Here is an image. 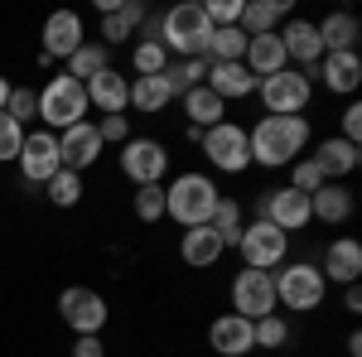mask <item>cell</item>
I'll return each mask as SVG.
<instances>
[{
	"mask_svg": "<svg viewBox=\"0 0 362 357\" xmlns=\"http://www.w3.org/2000/svg\"><path fill=\"white\" fill-rule=\"evenodd\" d=\"M251 165L261 169H290L309 150V121L305 116H261L247 131Z\"/></svg>",
	"mask_w": 362,
	"mask_h": 357,
	"instance_id": "6da1fadb",
	"label": "cell"
},
{
	"mask_svg": "<svg viewBox=\"0 0 362 357\" xmlns=\"http://www.w3.org/2000/svg\"><path fill=\"white\" fill-rule=\"evenodd\" d=\"M218 184L203 174V169H189L179 174L174 184H165V218H174L179 227H203L218 208Z\"/></svg>",
	"mask_w": 362,
	"mask_h": 357,
	"instance_id": "7a4b0ae2",
	"label": "cell"
},
{
	"mask_svg": "<svg viewBox=\"0 0 362 357\" xmlns=\"http://www.w3.org/2000/svg\"><path fill=\"white\" fill-rule=\"evenodd\" d=\"M208 15H203V5H174L160 15V25H155V39L169 49V58H203L208 54Z\"/></svg>",
	"mask_w": 362,
	"mask_h": 357,
	"instance_id": "3957f363",
	"label": "cell"
},
{
	"mask_svg": "<svg viewBox=\"0 0 362 357\" xmlns=\"http://www.w3.org/2000/svg\"><path fill=\"white\" fill-rule=\"evenodd\" d=\"M34 97H39V121H44V131H54V136H63L68 126L87 121V87L73 83L68 73L49 78Z\"/></svg>",
	"mask_w": 362,
	"mask_h": 357,
	"instance_id": "277c9868",
	"label": "cell"
},
{
	"mask_svg": "<svg viewBox=\"0 0 362 357\" xmlns=\"http://www.w3.org/2000/svg\"><path fill=\"white\" fill-rule=\"evenodd\" d=\"M276 280V309H295V314H309L329 300V280L314 261H290L285 271L271 275Z\"/></svg>",
	"mask_w": 362,
	"mask_h": 357,
	"instance_id": "5b68a950",
	"label": "cell"
},
{
	"mask_svg": "<svg viewBox=\"0 0 362 357\" xmlns=\"http://www.w3.org/2000/svg\"><path fill=\"white\" fill-rule=\"evenodd\" d=\"M256 92H261L266 116H300L309 107V97H314V73H305V68H280L271 78H261Z\"/></svg>",
	"mask_w": 362,
	"mask_h": 357,
	"instance_id": "8992f818",
	"label": "cell"
},
{
	"mask_svg": "<svg viewBox=\"0 0 362 357\" xmlns=\"http://www.w3.org/2000/svg\"><path fill=\"white\" fill-rule=\"evenodd\" d=\"M198 145H203V160H208L213 169H223V174H247V169H251L247 126H237V121H218V126H208Z\"/></svg>",
	"mask_w": 362,
	"mask_h": 357,
	"instance_id": "52a82bcc",
	"label": "cell"
},
{
	"mask_svg": "<svg viewBox=\"0 0 362 357\" xmlns=\"http://www.w3.org/2000/svg\"><path fill=\"white\" fill-rule=\"evenodd\" d=\"M121 174L131 179V184H165L169 174V150L160 145V140L150 136H131L126 145H121Z\"/></svg>",
	"mask_w": 362,
	"mask_h": 357,
	"instance_id": "ba28073f",
	"label": "cell"
},
{
	"mask_svg": "<svg viewBox=\"0 0 362 357\" xmlns=\"http://www.w3.org/2000/svg\"><path fill=\"white\" fill-rule=\"evenodd\" d=\"M237 251H242L247 271H271V266H280V261H285L290 237H285L280 227H271L266 218H256V222H247V227H242V242H237Z\"/></svg>",
	"mask_w": 362,
	"mask_h": 357,
	"instance_id": "9c48e42d",
	"label": "cell"
},
{
	"mask_svg": "<svg viewBox=\"0 0 362 357\" xmlns=\"http://www.w3.org/2000/svg\"><path fill=\"white\" fill-rule=\"evenodd\" d=\"M232 314H242V319H266V314H276V280L271 271H242L232 275Z\"/></svg>",
	"mask_w": 362,
	"mask_h": 357,
	"instance_id": "30bf717a",
	"label": "cell"
},
{
	"mask_svg": "<svg viewBox=\"0 0 362 357\" xmlns=\"http://www.w3.org/2000/svg\"><path fill=\"white\" fill-rule=\"evenodd\" d=\"M58 314H63V324L73 333H102L107 319H112L107 300H102L97 290H87V285H68V290L58 295Z\"/></svg>",
	"mask_w": 362,
	"mask_h": 357,
	"instance_id": "8fae6325",
	"label": "cell"
},
{
	"mask_svg": "<svg viewBox=\"0 0 362 357\" xmlns=\"http://www.w3.org/2000/svg\"><path fill=\"white\" fill-rule=\"evenodd\" d=\"M20 179L25 184H49L58 169H63V155H58V136L54 131H29L25 145H20Z\"/></svg>",
	"mask_w": 362,
	"mask_h": 357,
	"instance_id": "7c38bea8",
	"label": "cell"
},
{
	"mask_svg": "<svg viewBox=\"0 0 362 357\" xmlns=\"http://www.w3.org/2000/svg\"><path fill=\"white\" fill-rule=\"evenodd\" d=\"M256 218H266L271 227H280L285 237H290V232H305L309 222H314L309 193H295L290 184H285V189H271L266 198H261V213H256Z\"/></svg>",
	"mask_w": 362,
	"mask_h": 357,
	"instance_id": "4fadbf2b",
	"label": "cell"
},
{
	"mask_svg": "<svg viewBox=\"0 0 362 357\" xmlns=\"http://www.w3.org/2000/svg\"><path fill=\"white\" fill-rule=\"evenodd\" d=\"M39 39H44V49H39V54H49L54 63H58V58L68 63V58L87 44L83 15H78V10H54V15L44 20V34H39Z\"/></svg>",
	"mask_w": 362,
	"mask_h": 357,
	"instance_id": "5bb4252c",
	"label": "cell"
},
{
	"mask_svg": "<svg viewBox=\"0 0 362 357\" xmlns=\"http://www.w3.org/2000/svg\"><path fill=\"white\" fill-rule=\"evenodd\" d=\"M58 155H63V169H73V174L92 169L102 160V136H97V126H92V121L68 126V131L58 136Z\"/></svg>",
	"mask_w": 362,
	"mask_h": 357,
	"instance_id": "9a60e30c",
	"label": "cell"
},
{
	"mask_svg": "<svg viewBox=\"0 0 362 357\" xmlns=\"http://www.w3.org/2000/svg\"><path fill=\"white\" fill-rule=\"evenodd\" d=\"M280 44H285V58L295 63V68H305V73H314L319 68V58H324V44H319V29H314V20H290L285 29H276Z\"/></svg>",
	"mask_w": 362,
	"mask_h": 357,
	"instance_id": "2e32d148",
	"label": "cell"
},
{
	"mask_svg": "<svg viewBox=\"0 0 362 357\" xmlns=\"http://www.w3.org/2000/svg\"><path fill=\"white\" fill-rule=\"evenodd\" d=\"M208 343H213V353H218V357H247V353H256L251 319H242V314H218V319L208 324Z\"/></svg>",
	"mask_w": 362,
	"mask_h": 357,
	"instance_id": "e0dca14e",
	"label": "cell"
},
{
	"mask_svg": "<svg viewBox=\"0 0 362 357\" xmlns=\"http://www.w3.org/2000/svg\"><path fill=\"white\" fill-rule=\"evenodd\" d=\"M319 271H324L329 285H358L362 280V242L358 237H338V242H329Z\"/></svg>",
	"mask_w": 362,
	"mask_h": 357,
	"instance_id": "ac0fdd59",
	"label": "cell"
},
{
	"mask_svg": "<svg viewBox=\"0 0 362 357\" xmlns=\"http://www.w3.org/2000/svg\"><path fill=\"white\" fill-rule=\"evenodd\" d=\"M223 237L203 222V227H184V237H179V261L184 266H194V271H208V266H218L223 261Z\"/></svg>",
	"mask_w": 362,
	"mask_h": 357,
	"instance_id": "d6986e66",
	"label": "cell"
},
{
	"mask_svg": "<svg viewBox=\"0 0 362 357\" xmlns=\"http://www.w3.org/2000/svg\"><path fill=\"white\" fill-rule=\"evenodd\" d=\"M314 165H319V174L329 179V184H343L353 169L362 165V155H358V145H348V140H338V136H329V140H319L314 145V155H309Z\"/></svg>",
	"mask_w": 362,
	"mask_h": 357,
	"instance_id": "ffe728a7",
	"label": "cell"
},
{
	"mask_svg": "<svg viewBox=\"0 0 362 357\" xmlns=\"http://www.w3.org/2000/svg\"><path fill=\"white\" fill-rule=\"evenodd\" d=\"M87 87V107H97L102 116H126V97H131V78H121L116 68L97 73Z\"/></svg>",
	"mask_w": 362,
	"mask_h": 357,
	"instance_id": "44dd1931",
	"label": "cell"
},
{
	"mask_svg": "<svg viewBox=\"0 0 362 357\" xmlns=\"http://www.w3.org/2000/svg\"><path fill=\"white\" fill-rule=\"evenodd\" d=\"M314 78H324V87L338 92V97H353L362 87V58L358 54H324L319 68H314Z\"/></svg>",
	"mask_w": 362,
	"mask_h": 357,
	"instance_id": "7402d4cb",
	"label": "cell"
},
{
	"mask_svg": "<svg viewBox=\"0 0 362 357\" xmlns=\"http://www.w3.org/2000/svg\"><path fill=\"white\" fill-rule=\"evenodd\" d=\"M242 63H247V73L256 78V83H261V78H271V73H280V68H290L280 34H256V39H247V54H242Z\"/></svg>",
	"mask_w": 362,
	"mask_h": 357,
	"instance_id": "603a6c76",
	"label": "cell"
},
{
	"mask_svg": "<svg viewBox=\"0 0 362 357\" xmlns=\"http://www.w3.org/2000/svg\"><path fill=\"white\" fill-rule=\"evenodd\" d=\"M208 92H218L223 102H242L256 92V78L247 73V63H208V78H203Z\"/></svg>",
	"mask_w": 362,
	"mask_h": 357,
	"instance_id": "cb8c5ba5",
	"label": "cell"
},
{
	"mask_svg": "<svg viewBox=\"0 0 362 357\" xmlns=\"http://www.w3.org/2000/svg\"><path fill=\"white\" fill-rule=\"evenodd\" d=\"M314 29H319V44H324V54H358V39H362L358 15L338 10V15H324V20H319Z\"/></svg>",
	"mask_w": 362,
	"mask_h": 357,
	"instance_id": "d4e9b609",
	"label": "cell"
},
{
	"mask_svg": "<svg viewBox=\"0 0 362 357\" xmlns=\"http://www.w3.org/2000/svg\"><path fill=\"white\" fill-rule=\"evenodd\" d=\"M140 25H145V5H140V0H116V10L102 15V44L116 49V44H126V39H136Z\"/></svg>",
	"mask_w": 362,
	"mask_h": 357,
	"instance_id": "484cf974",
	"label": "cell"
},
{
	"mask_svg": "<svg viewBox=\"0 0 362 357\" xmlns=\"http://www.w3.org/2000/svg\"><path fill=\"white\" fill-rule=\"evenodd\" d=\"M285 15H290V5H285V0H242L237 29H242L247 39H256V34H276Z\"/></svg>",
	"mask_w": 362,
	"mask_h": 357,
	"instance_id": "4316f807",
	"label": "cell"
},
{
	"mask_svg": "<svg viewBox=\"0 0 362 357\" xmlns=\"http://www.w3.org/2000/svg\"><path fill=\"white\" fill-rule=\"evenodd\" d=\"M309 213L319 222H329V227L334 222H348L353 218V193L343 189V184H319V189L309 193Z\"/></svg>",
	"mask_w": 362,
	"mask_h": 357,
	"instance_id": "83f0119b",
	"label": "cell"
},
{
	"mask_svg": "<svg viewBox=\"0 0 362 357\" xmlns=\"http://www.w3.org/2000/svg\"><path fill=\"white\" fill-rule=\"evenodd\" d=\"M107 68H112V49H107L102 39H87L83 49L63 63V73H68L73 83H92V78H97V73H107Z\"/></svg>",
	"mask_w": 362,
	"mask_h": 357,
	"instance_id": "f1b7e54d",
	"label": "cell"
},
{
	"mask_svg": "<svg viewBox=\"0 0 362 357\" xmlns=\"http://www.w3.org/2000/svg\"><path fill=\"white\" fill-rule=\"evenodd\" d=\"M184 116H189V126L208 131V126L227 121V102L218 92H208V87H194V92H184Z\"/></svg>",
	"mask_w": 362,
	"mask_h": 357,
	"instance_id": "f546056e",
	"label": "cell"
},
{
	"mask_svg": "<svg viewBox=\"0 0 362 357\" xmlns=\"http://www.w3.org/2000/svg\"><path fill=\"white\" fill-rule=\"evenodd\" d=\"M174 102V92H169L165 73L160 78H131V97H126V107H136L140 116H155V111H165Z\"/></svg>",
	"mask_w": 362,
	"mask_h": 357,
	"instance_id": "4dcf8cb0",
	"label": "cell"
},
{
	"mask_svg": "<svg viewBox=\"0 0 362 357\" xmlns=\"http://www.w3.org/2000/svg\"><path fill=\"white\" fill-rule=\"evenodd\" d=\"M203 78H208V58H169V68H165V83L174 97L203 87Z\"/></svg>",
	"mask_w": 362,
	"mask_h": 357,
	"instance_id": "1f68e13d",
	"label": "cell"
},
{
	"mask_svg": "<svg viewBox=\"0 0 362 357\" xmlns=\"http://www.w3.org/2000/svg\"><path fill=\"white\" fill-rule=\"evenodd\" d=\"M242 54H247V34L237 25H227V29H213L208 34V63H242Z\"/></svg>",
	"mask_w": 362,
	"mask_h": 357,
	"instance_id": "d6a6232c",
	"label": "cell"
},
{
	"mask_svg": "<svg viewBox=\"0 0 362 357\" xmlns=\"http://www.w3.org/2000/svg\"><path fill=\"white\" fill-rule=\"evenodd\" d=\"M208 227L223 237V247H237V242H242V227H247V222H242V203H237V198H218Z\"/></svg>",
	"mask_w": 362,
	"mask_h": 357,
	"instance_id": "836d02e7",
	"label": "cell"
},
{
	"mask_svg": "<svg viewBox=\"0 0 362 357\" xmlns=\"http://www.w3.org/2000/svg\"><path fill=\"white\" fill-rule=\"evenodd\" d=\"M131 63H136V78H160L169 68V49L150 34V39H140L136 49H131Z\"/></svg>",
	"mask_w": 362,
	"mask_h": 357,
	"instance_id": "e575fe53",
	"label": "cell"
},
{
	"mask_svg": "<svg viewBox=\"0 0 362 357\" xmlns=\"http://www.w3.org/2000/svg\"><path fill=\"white\" fill-rule=\"evenodd\" d=\"M44 193H49V203H54V208H78L87 189H83V174H73V169H58L54 179L44 184Z\"/></svg>",
	"mask_w": 362,
	"mask_h": 357,
	"instance_id": "d590c367",
	"label": "cell"
},
{
	"mask_svg": "<svg viewBox=\"0 0 362 357\" xmlns=\"http://www.w3.org/2000/svg\"><path fill=\"white\" fill-rule=\"evenodd\" d=\"M131 208H136V218L145 222V227L165 222V184H140L136 198H131Z\"/></svg>",
	"mask_w": 362,
	"mask_h": 357,
	"instance_id": "8d00e7d4",
	"label": "cell"
},
{
	"mask_svg": "<svg viewBox=\"0 0 362 357\" xmlns=\"http://www.w3.org/2000/svg\"><path fill=\"white\" fill-rule=\"evenodd\" d=\"M251 338H256V348H285L290 343V324L280 314H266V319L251 324Z\"/></svg>",
	"mask_w": 362,
	"mask_h": 357,
	"instance_id": "74e56055",
	"label": "cell"
},
{
	"mask_svg": "<svg viewBox=\"0 0 362 357\" xmlns=\"http://www.w3.org/2000/svg\"><path fill=\"white\" fill-rule=\"evenodd\" d=\"M5 116L15 121V126H25L39 116V97H34V87H10V102H5Z\"/></svg>",
	"mask_w": 362,
	"mask_h": 357,
	"instance_id": "f35d334b",
	"label": "cell"
},
{
	"mask_svg": "<svg viewBox=\"0 0 362 357\" xmlns=\"http://www.w3.org/2000/svg\"><path fill=\"white\" fill-rule=\"evenodd\" d=\"M319 184H329V179L319 174V165H314L309 155H300V160L290 165V189H295V193H314Z\"/></svg>",
	"mask_w": 362,
	"mask_h": 357,
	"instance_id": "ab89813d",
	"label": "cell"
},
{
	"mask_svg": "<svg viewBox=\"0 0 362 357\" xmlns=\"http://www.w3.org/2000/svg\"><path fill=\"white\" fill-rule=\"evenodd\" d=\"M20 145H25V126H15V121L0 111V165L20 160Z\"/></svg>",
	"mask_w": 362,
	"mask_h": 357,
	"instance_id": "60d3db41",
	"label": "cell"
},
{
	"mask_svg": "<svg viewBox=\"0 0 362 357\" xmlns=\"http://www.w3.org/2000/svg\"><path fill=\"white\" fill-rule=\"evenodd\" d=\"M203 15H208V25H213V29H227V25H237L242 0H208V5H203Z\"/></svg>",
	"mask_w": 362,
	"mask_h": 357,
	"instance_id": "b9f144b4",
	"label": "cell"
},
{
	"mask_svg": "<svg viewBox=\"0 0 362 357\" xmlns=\"http://www.w3.org/2000/svg\"><path fill=\"white\" fill-rule=\"evenodd\" d=\"M97 136H102V145H126L131 140V116H102Z\"/></svg>",
	"mask_w": 362,
	"mask_h": 357,
	"instance_id": "7bdbcfd3",
	"label": "cell"
},
{
	"mask_svg": "<svg viewBox=\"0 0 362 357\" xmlns=\"http://www.w3.org/2000/svg\"><path fill=\"white\" fill-rule=\"evenodd\" d=\"M73 357H107L102 333H78V338H73Z\"/></svg>",
	"mask_w": 362,
	"mask_h": 357,
	"instance_id": "ee69618b",
	"label": "cell"
},
{
	"mask_svg": "<svg viewBox=\"0 0 362 357\" xmlns=\"http://www.w3.org/2000/svg\"><path fill=\"white\" fill-rule=\"evenodd\" d=\"M338 140H348V145H358L362 140V107L358 102H348V111H343V136Z\"/></svg>",
	"mask_w": 362,
	"mask_h": 357,
	"instance_id": "f6af8a7d",
	"label": "cell"
},
{
	"mask_svg": "<svg viewBox=\"0 0 362 357\" xmlns=\"http://www.w3.org/2000/svg\"><path fill=\"white\" fill-rule=\"evenodd\" d=\"M343 304H348V314H358V309H362V290H358V285H348V295H343Z\"/></svg>",
	"mask_w": 362,
	"mask_h": 357,
	"instance_id": "bcb514c9",
	"label": "cell"
},
{
	"mask_svg": "<svg viewBox=\"0 0 362 357\" xmlns=\"http://www.w3.org/2000/svg\"><path fill=\"white\" fill-rule=\"evenodd\" d=\"M348 357H362V333H348Z\"/></svg>",
	"mask_w": 362,
	"mask_h": 357,
	"instance_id": "7dc6e473",
	"label": "cell"
},
{
	"mask_svg": "<svg viewBox=\"0 0 362 357\" xmlns=\"http://www.w3.org/2000/svg\"><path fill=\"white\" fill-rule=\"evenodd\" d=\"M5 102H10V78H0V111H5Z\"/></svg>",
	"mask_w": 362,
	"mask_h": 357,
	"instance_id": "c3c4849f",
	"label": "cell"
}]
</instances>
